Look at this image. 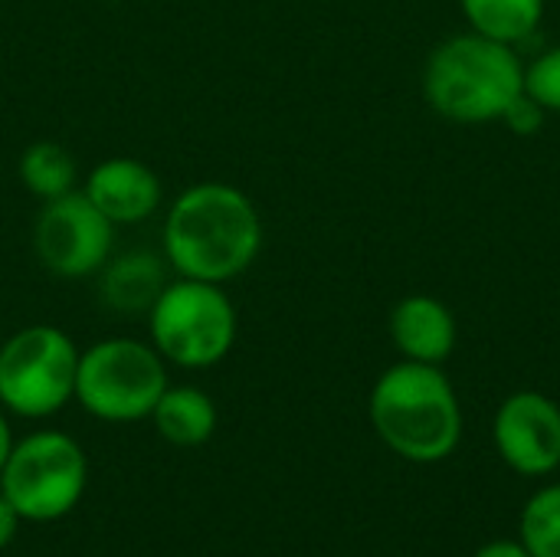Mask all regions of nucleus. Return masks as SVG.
Returning <instances> with one entry per match:
<instances>
[{
	"mask_svg": "<svg viewBox=\"0 0 560 557\" xmlns=\"http://www.w3.org/2000/svg\"><path fill=\"white\" fill-rule=\"evenodd\" d=\"M151 420L171 446H200L217 430V407L200 387H167Z\"/></svg>",
	"mask_w": 560,
	"mask_h": 557,
	"instance_id": "obj_13",
	"label": "nucleus"
},
{
	"mask_svg": "<svg viewBox=\"0 0 560 557\" xmlns=\"http://www.w3.org/2000/svg\"><path fill=\"white\" fill-rule=\"evenodd\" d=\"M476 557H532L525 552L522 542H489L486 548H479Z\"/></svg>",
	"mask_w": 560,
	"mask_h": 557,
	"instance_id": "obj_20",
	"label": "nucleus"
},
{
	"mask_svg": "<svg viewBox=\"0 0 560 557\" xmlns=\"http://www.w3.org/2000/svg\"><path fill=\"white\" fill-rule=\"evenodd\" d=\"M518 535L532 557H560V483L538 489L525 502Z\"/></svg>",
	"mask_w": 560,
	"mask_h": 557,
	"instance_id": "obj_16",
	"label": "nucleus"
},
{
	"mask_svg": "<svg viewBox=\"0 0 560 557\" xmlns=\"http://www.w3.org/2000/svg\"><path fill=\"white\" fill-rule=\"evenodd\" d=\"M262 250V217L249 194L203 181L187 187L164 217V259L184 279L230 282Z\"/></svg>",
	"mask_w": 560,
	"mask_h": 557,
	"instance_id": "obj_1",
	"label": "nucleus"
},
{
	"mask_svg": "<svg viewBox=\"0 0 560 557\" xmlns=\"http://www.w3.org/2000/svg\"><path fill=\"white\" fill-rule=\"evenodd\" d=\"M167 391L164 358L138 338H105L79 355L75 401L105 423L151 417Z\"/></svg>",
	"mask_w": 560,
	"mask_h": 557,
	"instance_id": "obj_5",
	"label": "nucleus"
},
{
	"mask_svg": "<svg viewBox=\"0 0 560 557\" xmlns=\"http://www.w3.org/2000/svg\"><path fill=\"white\" fill-rule=\"evenodd\" d=\"M368 414L381 443L410 463H440L463 440L459 397L440 364L387 368L371 391Z\"/></svg>",
	"mask_w": 560,
	"mask_h": 557,
	"instance_id": "obj_2",
	"label": "nucleus"
},
{
	"mask_svg": "<svg viewBox=\"0 0 560 557\" xmlns=\"http://www.w3.org/2000/svg\"><path fill=\"white\" fill-rule=\"evenodd\" d=\"M79 348L52 325H26L0 345V407L49 417L75 397Z\"/></svg>",
	"mask_w": 560,
	"mask_h": 557,
	"instance_id": "obj_7",
	"label": "nucleus"
},
{
	"mask_svg": "<svg viewBox=\"0 0 560 557\" xmlns=\"http://www.w3.org/2000/svg\"><path fill=\"white\" fill-rule=\"evenodd\" d=\"M545 115H548V112H545L535 98H528V95L522 92V95L512 102V108L502 115V121H505L515 135L528 138V135H535V131L545 125Z\"/></svg>",
	"mask_w": 560,
	"mask_h": 557,
	"instance_id": "obj_18",
	"label": "nucleus"
},
{
	"mask_svg": "<svg viewBox=\"0 0 560 557\" xmlns=\"http://www.w3.org/2000/svg\"><path fill=\"white\" fill-rule=\"evenodd\" d=\"M10 450H13L10 423H7V417L0 414V473H3V466H7V456H10Z\"/></svg>",
	"mask_w": 560,
	"mask_h": 557,
	"instance_id": "obj_21",
	"label": "nucleus"
},
{
	"mask_svg": "<svg viewBox=\"0 0 560 557\" xmlns=\"http://www.w3.org/2000/svg\"><path fill=\"white\" fill-rule=\"evenodd\" d=\"M16 171H20L23 187L30 194H36L39 200H56L62 194H72L75 181H79L75 158L56 141H33L20 154Z\"/></svg>",
	"mask_w": 560,
	"mask_h": 557,
	"instance_id": "obj_15",
	"label": "nucleus"
},
{
	"mask_svg": "<svg viewBox=\"0 0 560 557\" xmlns=\"http://www.w3.org/2000/svg\"><path fill=\"white\" fill-rule=\"evenodd\" d=\"M115 223L98 213V207L82 194H62L43 200V210L33 227V246L39 263L59 279L95 276L112 253Z\"/></svg>",
	"mask_w": 560,
	"mask_h": 557,
	"instance_id": "obj_8",
	"label": "nucleus"
},
{
	"mask_svg": "<svg viewBox=\"0 0 560 557\" xmlns=\"http://www.w3.org/2000/svg\"><path fill=\"white\" fill-rule=\"evenodd\" d=\"M167 259L135 250L118 259H108L98 276V295L112 312H151L158 295L167 286Z\"/></svg>",
	"mask_w": 560,
	"mask_h": 557,
	"instance_id": "obj_12",
	"label": "nucleus"
},
{
	"mask_svg": "<svg viewBox=\"0 0 560 557\" xmlns=\"http://www.w3.org/2000/svg\"><path fill=\"white\" fill-rule=\"evenodd\" d=\"M82 194L115 227L144 223L161 207V177L135 158H108L85 177Z\"/></svg>",
	"mask_w": 560,
	"mask_h": 557,
	"instance_id": "obj_10",
	"label": "nucleus"
},
{
	"mask_svg": "<svg viewBox=\"0 0 560 557\" xmlns=\"http://www.w3.org/2000/svg\"><path fill=\"white\" fill-rule=\"evenodd\" d=\"M525 95L545 112H560V46L545 49L532 66H525Z\"/></svg>",
	"mask_w": 560,
	"mask_h": 557,
	"instance_id": "obj_17",
	"label": "nucleus"
},
{
	"mask_svg": "<svg viewBox=\"0 0 560 557\" xmlns=\"http://www.w3.org/2000/svg\"><path fill=\"white\" fill-rule=\"evenodd\" d=\"M456 318L433 295H407L390 312V341L404 355V361L443 364L456 351Z\"/></svg>",
	"mask_w": 560,
	"mask_h": 557,
	"instance_id": "obj_11",
	"label": "nucleus"
},
{
	"mask_svg": "<svg viewBox=\"0 0 560 557\" xmlns=\"http://www.w3.org/2000/svg\"><path fill=\"white\" fill-rule=\"evenodd\" d=\"M85 479L89 463L82 446L59 430H39L13 443L0 473V492L20 519L56 522L75 509Z\"/></svg>",
	"mask_w": 560,
	"mask_h": 557,
	"instance_id": "obj_6",
	"label": "nucleus"
},
{
	"mask_svg": "<svg viewBox=\"0 0 560 557\" xmlns=\"http://www.w3.org/2000/svg\"><path fill=\"white\" fill-rule=\"evenodd\" d=\"M525 92V62L515 46L482 33L443 39L423 66L427 105L459 125L502 121Z\"/></svg>",
	"mask_w": 560,
	"mask_h": 557,
	"instance_id": "obj_3",
	"label": "nucleus"
},
{
	"mask_svg": "<svg viewBox=\"0 0 560 557\" xmlns=\"http://www.w3.org/2000/svg\"><path fill=\"white\" fill-rule=\"evenodd\" d=\"M20 515H16V509L7 502V496L0 492V548H7L10 542H13V535H16V529H20Z\"/></svg>",
	"mask_w": 560,
	"mask_h": 557,
	"instance_id": "obj_19",
	"label": "nucleus"
},
{
	"mask_svg": "<svg viewBox=\"0 0 560 557\" xmlns=\"http://www.w3.org/2000/svg\"><path fill=\"white\" fill-rule=\"evenodd\" d=\"M151 345L180 368H210L236 345V305L217 282L184 279L164 286L148 312Z\"/></svg>",
	"mask_w": 560,
	"mask_h": 557,
	"instance_id": "obj_4",
	"label": "nucleus"
},
{
	"mask_svg": "<svg viewBox=\"0 0 560 557\" xmlns=\"http://www.w3.org/2000/svg\"><path fill=\"white\" fill-rule=\"evenodd\" d=\"M492 440L518 476H551L560 466V407L538 391H518L495 410Z\"/></svg>",
	"mask_w": 560,
	"mask_h": 557,
	"instance_id": "obj_9",
	"label": "nucleus"
},
{
	"mask_svg": "<svg viewBox=\"0 0 560 557\" xmlns=\"http://www.w3.org/2000/svg\"><path fill=\"white\" fill-rule=\"evenodd\" d=\"M459 7L472 33L509 46L528 39L545 16V0H459Z\"/></svg>",
	"mask_w": 560,
	"mask_h": 557,
	"instance_id": "obj_14",
	"label": "nucleus"
}]
</instances>
